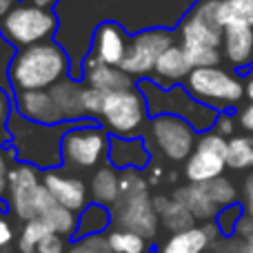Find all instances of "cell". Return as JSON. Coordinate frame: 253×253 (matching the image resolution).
<instances>
[{"label":"cell","instance_id":"obj_1","mask_svg":"<svg viewBox=\"0 0 253 253\" xmlns=\"http://www.w3.org/2000/svg\"><path fill=\"white\" fill-rule=\"evenodd\" d=\"M71 62L67 51L53 40L22 47L13 53L9 65V87L13 91H40L51 89L69 78Z\"/></svg>","mask_w":253,"mask_h":253},{"label":"cell","instance_id":"obj_2","mask_svg":"<svg viewBox=\"0 0 253 253\" xmlns=\"http://www.w3.org/2000/svg\"><path fill=\"white\" fill-rule=\"evenodd\" d=\"M111 218L116 229H126L153 240L160 231V213L153 207L151 184L144 171L125 169L120 171V196L111 207Z\"/></svg>","mask_w":253,"mask_h":253},{"label":"cell","instance_id":"obj_3","mask_svg":"<svg viewBox=\"0 0 253 253\" xmlns=\"http://www.w3.org/2000/svg\"><path fill=\"white\" fill-rule=\"evenodd\" d=\"M67 129H69L67 123L38 125L13 111L9 120V133H11L9 149L13 151L16 162L34 165L40 171L58 169L62 167V135Z\"/></svg>","mask_w":253,"mask_h":253},{"label":"cell","instance_id":"obj_4","mask_svg":"<svg viewBox=\"0 0 253 253\" xmlns=\"http://www.w3.org/2000/svg\"><path fill=\"white\" fill-rule=\"evenodd\" d=\"M56 202L47 184L42 182V171L34 165L13 160L9 169V187L4 198V209L11 218L27 220L42 218V213Z\"/></svg>","mask_w":253,"mask_h":253},{"label":"cell","instance_id":"obj_5","mask_svg":"<svg viewBox=\"0 0 253 253\" xmlns=\"http://www.w3.org/2000/svg\"><path fill=\"white\" fill-rule=\"evenodd\" d=\"M111 133L96 120L69 125L62 135V169L96 171L109 162Z\"/></svg>","mask_w":253,"mask_h":253},{"label":"cell","instance_id":"obj_6","mask_svg":"<svg viewBox=\"0 0 253 253\" xmlns=\"http://www.w3.org/2000/svg\"><path fill=\"white\" fill-rule=\"evenodd\" d=\"M140 91L144 93L149 105V114L160 116V114H173L178 118H184L187 123H191L198 131H209L213 129L215 118L220 111L207 107L205 102L196 100L191 93L187 91L184 84H175L171 89H165L160 84H156L151 78L138 80Z\"/></svg>","mask_w":253,"mask_h":253},{"label":"cell","instance_id":"obj_7","mask_svg":"<svg viewBox=\"0 0 253 253\" xmlns=\"http://www.w3.org/2000/svg\"><path fill=\"white\" fill-rule=\"evenodd\" d=\"M149 120L151 114L147 98L135 84L131 89L107 93L98 123L116 138H142L147 133Z\"/></svg>","mask_w":253,"mask_h":253},{"label":"cell","instance_id":"obj_8","mask_svg":"<svg viewBox=\"0 0 253 253\" xmlns=\"http://www.w3.org/2000/svg\"><path fill=\"white\" fill-rule=\"evenodd\" d=\"M184 87L196 100L205 102L207 107L215 111H229L247 98L245 83L240 76L222 67H200L191 69V74L184 80Z\"/></svg>","mask_w":253,"mask_h":253},{"label":"cell","instance_id":"obj_9","mask_svg":"<svg viewBox=\"0 0 253 253\" xmlns=\"http://www.w3.org/2000/svg\"><path fill=\"white\" fill-rule=\"evenodd\" d=\"M198 135L200 131L184 118H178L173 114H160L151 116L147 133L142 138L147 140L151 153L158 151L169 162H187V158L196 151Z\"/></svg>","mask_w":253,"mask_h":253},{"label":"cell","instance_id":"obj_10","mask_svg":"<svg viewBox=\"0 0 253 253\" xmlns=\"http://www.w3.org/2000/svg\"><path fill=\"white\" fill-rule=\"evenodd\" d=\"M58 29V18L51 9L29 2H18L0 20V34L18 49L51 40Z\"/></svg>","mask_w":253,"mask_h":253},{"label":"cell","instance_id":"obj_11","mask_svg":"<svg viewBox=\"0 0 253 253\" xmlns=\"http://www.w3.org/2000/svg\"><path fill=\"white\" fill-rule=\"evenodd\" d=\"M227 147L229 138L220 135L218 131L209 129L198 135L196 151L187 158L182 167V175L187 182H209L224 175L227 167Z\"/></svg>","mask_w":253,"mask_h":253},{"label":"cell","instance_id":"obj_12","mask_svg":"<svg viewBox=\"0 0 253 253\" xmlns=\"http://www.w3.org/2000/svg\"><path fill=\"white\" fill-rule=\"evenodd\" d=\"M171 44H175V34L169 29H144L129 38L126 56L120 67L135 80H142L153 74L158 58Z\"/></svg>","mask_w":253,"mask_h":253},{"label":"cell","instance_id":"obj_13","mask_svg":"<svg viewBox=\"0 0 253 253\" xmlns=\"http://www.w3.org/2000/svg\"><path fill=\"white\" fill-rule=\"evenodd\" d=\"M220 0H198L196 7L180 22L182 47H213L222 49L224 27L218 18Z\"/></svg>","mask_w":253,"mask_h":253},{"label":"cell","instance_id":"obj_14","mask_svg":"<svg viewBox=\"0 0 253 253\" xmlns=\"http://www.w3.org/2000/svg\"><path fill=\"white\" fill-rule=\"evenodd\" d=\"M42 182L47 184V189L56 198L58 205L67 207L76 213H80L91 202L89 184H84V180H80L78 175H74L71 171L62 169V167L42 171Z\"/></svg>","mask_w":253,"mask_h":253},{"label":"cell","instance_id":"obj_15","mask_svg":"<svg viewBox=\"0 0 253 253\" xmlns=\"http://www.w3.org/2000/svg\"><path fill=\"white\" fill-rule=\"evenodd\" d=\"M83 83L89 84V87H96L105 93H114V91H123V89H131L135 87V78L129 76L123 67L116 65H107V62H100L98 58H93L89 53L83 60Z\"/></svg>","mask_w":253,"mask_h":253},{"label":"cell","instance_id":"obj_16","mask_svg":"<svg viewBox=\"0 0 253 253\" xmlns=\"http://www.w3.org/2000/svg\"><path fill=\"white\" fill-rule=\"evenodd\" d=\"M13 105H16L18 114H20L22 118L31 120V123H38V125H62L65 123L49 89H40V91H18L16 96H13Z\"/></svg>","mask_w":253,"mask_h":253},{"label":"cell","instance_id":"obj_17","mask_svg":"<svg viewBox=\"0 0 253 253\" xmlns=\"http://www.w3.org/2000/svg\"><path fill=\"white\" fill-rule=\"evenodd\" d=\"M126 47H129V36L120 25H116V22L98 25L91 40L93 58H98L100 62H107V65L120 67L126 56Z\"/></svg>","mask_w":253,"mask_h":253},{"label":"cell","instance_id":"obj_18","mask_svg":"<svg viewBox=\"0 0 253 253\" xmlns=\"http://www.w3.org/2000/svg\"><path fill=\"white\" fill-rule=\"evenodd\" d=\"M153 160V153L144 138H116L111 135L109 147V165L118 171L125 169H140L144 171Z\"/></svg>","mask_w":253,"mask_h":253},{"label":"cell","instance_id":"obj_19","mask_svg":"<svg viewBox=\"0 0 253 253\" xmlns=\"http://www.w3.org/2000/svg\"><path fill=\"white\" fill-rule=\"evenodd\" d=\"M222 56L233 69L249 71L253 67V27H227Z\"/></svg>","mask_w":253,"mask_h":253},{"label":"cell","instance_id":"obj_20","mask_svg":"<svg viewBox=\"0 0 253 253\" xmlns=\"http://www.w3.org/2000/svg\"><path fill=\"white\" fill-rule=\"evenodd\" d=\"M191 69L193 67L189 65L187 56H184L182 44L175 42L158 58L156 69H153V74H151L153 76L151 80L156 84H160V87L171 89V87H175V84H184V80L191 74Z\"/></svg>","mask_w":253,"mask_h":253},{"label":"cell","instance_id":"obj_21","mask_svg":"<svg viewBox=\"0 0 253 253\" xmlns=\"http://www.w3.org/2000/svg\"><path fill=\"white\" fill-rule=\"evenodd\" d=\"M49 91H51L65 123L76 125V123H83V120H89L87 114H84V105H83L84 83H80L78 78H71L69 76V78L60 80L58 84H53Z\"/></svg>","mask_w":253,"mask_h":253},{"label":"cell","instance_id":"obj_22","mask_svg":"<svg viewBox=\"0 0 253 253\" xmlns=\"http://www.w3.org/2000/svg\"><path fill=\"white\" fill-rule=\"evenodd\" d=\"M171 196L178 202H182L193 213V218H196L198 222L215 220V215H218V211H220V207L211 200L205 182H187V184H182V187H175Z\"/></svg>","mask_w":253,"mask_h":253},{"label":"cell","instance_id":"obj_23","mask_svg":"<svg viewBox=\"0 0 253 253\" xmlns=\"http://www.w3.org/2000/svg\"><path fill=\"white\" fill-rule=\"evenodd\" d=\"M89 196H91V202H98V205L105 207H114L116 200L120 196V171L116 169L114 165H102L98 167L91 173V180H89Z\"/></svg>","mask_w":253,"mask_h":253},{"label":"cell","instance_id":"obj_24","mask_svg":"<svg viewBox=\"0 0 253 253\" xmlns=\"http://www.w3.org/2000/svg\"><path fill=\"white\" fill-rule=\"evenodd\" d=\"M209 249H213V242L207 236L205 227L196 224L184 231L169 233V238L158 247L156 253H205Z\"/></svg>","mask_w":253,"mask_h":253},{"label":"cell","instance_id":"obj_25","mask_svg":"<svg viewBox=\"0 0 253 253\" xmlns=\"http://www.w3.org/2000/svg\"><path fill=\"white\" fill-rule=\"evenodd\" d=\"M78 215H80V222H78V233H76V238L107 233L114 227L111 209L105 205H98V202H89Z\"/></svg>","mask_w":253,"mask_h":253},{"label":"cell","instance_id":"obj_26","mask_svg":"<svg viewBox=\"0 0 253 253\" xmlns=\"http://www.w3.org/2000/svg\"><path fill=\"white\" fill-rule=\"evenodd\" d=\"M42 220L47 222V227L51 229V233H58V236L67 238V240H74L76 233H78V222L80 215L76 211L67 209V207L53 202L47 211L42 213Z\"/></svg>","mask_w":253,"mask_h":253},{"label":"cell","instance_id":"obj_27","mask_svg":"<svg viewBox=\"0 0 253 253\" xmlns=\"http://www.w3.org/2000/svg\"><path fill=\"white\" fill-rule=\"evenodd\" d=\"M220 25L227 27H253V0H220Z\"/></svg>","mask_w":253,"mask_h":253},{"label":"cell","instance_id":"obj_28","mask_svg":"<svg viewBox=\"0 0 253 253\" xmlns=\"http://www.w3.org/2000/svg\"><path fill=\"white\" fill-rule=\"evenodd\" d=\"M227 167L233 171H253V133L233 135L227 147Z\"/></svg>","mask_w":253,"mask_h":253},{"label":"cell","instance_id":"obj_29","mask_svg":"<svg viewBox=\"0 0 253 253\" xmlns=\"http://www.w3.org/2000/svg\"><path fill=\"white\" fill-rule=\"evenodd\" d=\"M107 240L114 253H151V240H147L140 233L126 231V229L111 227L107 231Z\"/></svg>","mask_w":253,"mask_h":253},{"label":"cell","instance_id":"obj_30","mask_svg":"<svg viewBox=\"0 0 253 253\" xmlns=\"http://www.w3.org/2000/svg\"><path fill=\"white\" fill-rule=\"evenodd\" d=\"M198 220L193 218V213L182 205L178 202L173 196L171 200L167 202V207L160 211V224L162 229H167L169 233H178V231H184V229H191L196 227Z\"/></svg>","mask_w":253,"mask_h":253},{"label":"cell","instance_id":"obj_31","mask_svg":"<svg viewBox=\"0 0 253 253\" xmlns=\"http://www.w3.org/2000/svg\"><path fill=\"white\" fill-rule=\"evenodd\" d=\"M49 233H51V229L47 227V222L42 218L22 222L18 238H16V253H36L38 251V245L42 242V238H47Z\"/></svg>","mask_w":253,"mask_h":253},{"label":"cell","instance_id":"obj_32","mask_svg":"<svg viewBox=\"0 0 253 253\" xmlns=\"http://www.w3.org/2000/svg\"><path fill=\"white\" fill-rule=\"evenodd\" d=\"M205 187H207V191H209L211 200H213L220 209L238 202V196H240V193H238V187L233 184V180H229L227 175H220V178H215V180H209V182H205Z\"/></svg>","mask_w":253,"mask_h":253},{"label":"cell","instance_id":"obj_33","mask_svg":"<svg viewBox=\"0 0 253 253\" xmlns=\"http://www.w3.org/2000/svg\"><path fill=\"white\" fill-rule=\"evenodd\" d=\"M67 253H114L111 245L107 240V233H98V236H84L74 238L67 247Z\"/></svg>","mask_w":253,"mask_h":253},{"label":"cell","instance_id":"obj_34","mask_svg":"<svg viewBox=\"0 0 253 253\" xmlns=\"http://www.w3.org/2000/svg\"><path fill=\"white\" fill-rule=\"evenodd\" d=\"M16 105L11 100V93L7 87L0 84V147H9L11 142V133H9V120H11Z\"/></svg>","mask_w":253,"mask_h":253},{"label":"cell","instance_id":"obj_35","mask_svg":"<svg viewBox=\"0 0 253 253\" xmlns=\"http://www.w3.org/2000/svg\"><path fill=\"white\" fill-rule=\"evenodd\" d=\"M242 213H245L242 202H233V205L222 207V209L218 211V215H215V224L220 227V231H222L224 238H229V236H233V233H236L238 220L242 218Z\"/></svg>","mask_w":253,"mask_h":253},{"label":"cell","instance_id":"obj_36","mask_svg":"<svg viewBox=\"0 0 253 253\" xmlns=\"http://www.w3.org/2000/svg\"><path fill=\"white\" fill-rule=\"evenodd\" d=\"M105 96H107L105 91L84 84L83 105H84V114H87L89 120H96V123H98V118H100V114H102V105H105Z\"/></svg>","mask_w":253,"mask_h":253},{"label":"cell","instance_id":"obj_37","mask_svg":"<svg viewBox=\"0 0 253 253\" xmlns=\"http://www.w3.org/2000/svg\"><path fill=\"white\" fill-rule=\"evenodd\" d=\"M13 151L9 147H0V202L7 198V187H9V169H11Z\"/></svg>","mask_w":253,"mask_h":253},{"label":"cell","instance_id":"obj_38","mask_svg":"<svg viewBox=\"0 0 253 253\" xmlns=\"http://www.w3.org/2000/svg\"><path fill=\"white\" fill-rule=\"evenodd\" d=\"M16 218L4 211L0 213V249H7V247H13V240L18 238V231H16Z\"/></svg>","mask_w":253,"mask_h":253},{"label":"cell","instance_id":"obj_39","mask_svg":"<svg viewBox=\"0 0 253 253\" xmlns=\"http://www.w3.org/2000/svg\"><path fill=\"white\" fill-rule=\"evenodd\" d=\"M238 126H240V125H238V116L229 114V111H220L218 118H215L213 131H218V133L224 135V138H233Z\"/></svg>","mask_w":253,"mask_h":253},{"label":"cell","instance_id":"obj_40","mask_svg":"<svg viewBox=\"0 0 253 253\" xmlns=\"http://www.w3.org/2000/svg\"><path fill=\"white\" fill-rule=\"evenodd\" d=\"M69 242L71 240L58 236V233H49L47 238H42V242L38 245V251H36V253H67Z\"/></svg>","mask_w":253,"mask_h":253},{"label":"cell","instance_id":"obj_41","mask_svg":"<svg viewBox=\"0 0 253 253\" xmlns=\"http://www.w3.org/2000/svg\"><path fill=\"white\" fill-rule=\"evenodd\" d=\"M213 249H218L220 253H249L247 251V240H242V238H238V236L222 238Z\"/></svg>","mask_w":253,"mask_h":253},{"label":"cell","instance_id":"obj_42","mask_svg":"<svg viewBox=\"0 0 253 253\" xmlns=\"http://www.w3.org/2000/svg\"><path fill=\"white\" fill-rule=\"evenodd\" d=\"M167 173H169V171H165V167L162 165H153V160H151V165L144 169V175H147V180H149L151 187H160V184H165L167 182Z\"/></svg>","mask_w":253,"mask_h":253},{"label":"cell","instance_id":"obj_43","mask_svg":"<svg viewBox=\"0 0 253 253\" xmlns=\"http://www.w3.org/2000/svg\"><path fill=\"white\" fill-rule=\"evenodd\" d=\"M242 207L247 213L253 215V171L247 175L245 184H242Z\"/></svg>","mask_w":253,"mask_h":253},{"label":"cell","instance_id":"obj_44","mask_svg":"<svg viewBox=\"0 0 253 253\" xmlns=\"http://www.w3.org/2000/svg\"><path fill=\"white\" fill-rule=\"evenodd\" d=\"M233 236L242 238V240H247L249 236H253V215L251 213H242V218L238 220V227H236V233Z\"/></svg>","mask_w":253,"mask_h":253},{"label":"cell","instance_id":"obj_45","mask_svg":"<svg viewBox=\"0 0 253 253\" xmlns=\"http://www.w3.org/2000/svg\"><path fill=\"white\" fill-rule=\"evenodd\" d=\"M238 125L247 131V133H253V102H249L247 107H242L238 111Z\"/></svg>","mask_w":253,"mask_h":253},{"label":"cell","instance_id":"obj_46","mask_svg":"<svg viewBox=\"0 0 253 253\" xmlns=\"http://www.w3.org/2000/svg\"><path fill=\"white\" fill-rule=\"evenodd\" d=\"M16 4H18V0H0V20H2Z\"/></svg>","mask_w":253,"mask_h":253},{"label":"cell","instance_id":"obj_47","mask_svg":"<svg viewBox=\"0 0 253 253\" xmlns=\"http://www.w3.org/2000/svg\"><path fill=\"white\" fill-rule=\"evenodd\" d=\"M245 91H247V98H249V102H253V67L249 69V74H247V80H245Z\"/></svg>","mask_w":253,"mask_h":253},{"label":"cell","instance_id":"obj_48","mask_svg":"<svg viewBox=\"0 0 253 253\" xmlns=\"http://www.w3.org/2000/svg\"><path fill=\"white\" fill-rule=\"evenodd\" d=\"M22 2H29V4H38V7H47V9H51L53 4L58 2V0H22Z\"/></svg>","mask_w":253,"mask_h":253},{"label":"cell","instance_id":"obj_49","mask_svg":"<svg viewBox=\"0 0 253 253\" xmlns=\"http://www.w3.org/2000/svg\"><path fill=\"white\" fill-rule=\"evenodd\" d=\"M247 251H249V253H253V236H249V238H247Z\"/></svg>","mask_w":253,"mask_h":253},{"label":"cell","instance_id":"obj_50","mask_svg":"<svg viewBox=\"0 0 253 253\" xmlns=\"http://www.w3.org/2000/svg\"><path fill=\"white\" fill-rule=\"evenodd\" d=\"M205 253H220L218 249H209V251H205Z\"/></svg>","mask_w":253,"mask_h":253},{"label":"cell","instance_id":"obj_51","mask_svg":"<svg viewBox=\"0 0 253 253\" xmlns=\"http://www.w3.org/2000/svg\"><path fill=\"white\" fill-rule=\"evenodd\" d=\"M4 211H7V209H4V205H0V213H4Z\"/></svg>","mask_w":253,"mask_h":253}]
</instances>
